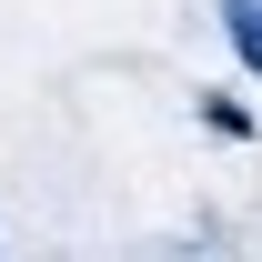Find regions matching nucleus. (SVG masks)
<instances>
[{"mask_svg":"<svg viewBox=\"0 0 262 262\" xmlns=\"http://www.w3.org/2000/svg\"><path fill=\"white\" fill-rule=\"evenodd\" d=\"M222 20H232V51H242V61H252V71H262V0H232Z\"/></svg>","mask_w":262,"mask_h":262,"instance_id":"nucleus-1","label":"nucleus"}]
</instances>
